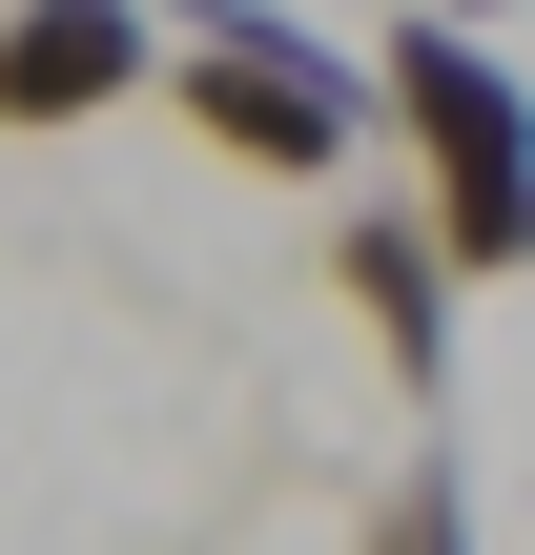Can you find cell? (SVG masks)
<instances>
[{
    "mask_svg": "<svg viewBox=\"0 0 535 555\" xmlns=\"http://www.w3.org/2000/svg\"><path fill=\"white\" fill-rule=\"evenodd\" d=\"M351 82H371V124L433 165V268L454 288H535V82L515 41H454V21H392V41H351Z\"/></svg>",
    "mask_w": 535,
    "mask_h": 555,
    "instance_id": "cell-1",
    "label": "cell"
},
{
    "mask_svg": "<svg viewBox=\"0 0 535 555\" xmlns=\"http://www.w3.org/2000/svg\"><path fill=\"white\" fill-rule=\"evenodd\" d=\"M144 82H165V124L206 144V165H247V185H351V144H371V82H351V41L330 21H268V0H144Z\"/></svg>",
    "mask_w": 535,
    "mask_h": 555,
    "instance_id": "cell-2",
    "label": "cell"
},
{
    "mask_svg": "<svg viewBox=\"0 0 535 555\" xmlns=\"http://www.w3.org/2000/svg\"><path fill=\"white\" fill-rule=\"evenodd\" d=\"M144 103V0H0V124L62 144V124H124Z\"/></svg>",
    "mask_w": 535,
    "mask_h": 555,
    "instance_id": "cell-3",
    "label": "cell"
},
{
    "mask_svg": "<svg viewBox=\"0 0 535 555\" xmlns=\"http://www.w3.org/2000/svg\"><path fill=\"white\" fill-rule=\"evenodd\" d=\"M330 288H351L371 371L433 412V391H454V268H433V227H412V206H330Z\"/></svg>",
    "mask_w": 535,
    "mask_h": 555,
    "instance_id": "cell-4",
    "label": "cell"
},
{
    "mask_svg": "<svg viewBox=\"0 0 535 555\" xmlns=\"http://www.w3.org/2000/svg\"><path fill=\"white\" fill-rule=\"evenodd\" d=\"M351 555H474V474L454 453H392V494L351 515Z\"/></svg>",
    "mask_w": 535,
    "mask_h": 555,
    "instance_id": "cell-5",
    "label": "cell"
},
{
    "mask_svg": "<svg viewBox=\"0 0 535 555\" xmlns=\"http://www.w3.org/2000/svg\"><path fill=\"white\" fill-rule=\"evenodd\" d=\"M412 21H454V41H515V0H412Z\"/></svg>",
    "mask_w": 535,
    "mask_h": 555,
    "instance_id": "cell-6",
    "label": "cell"
}]
</instances>
